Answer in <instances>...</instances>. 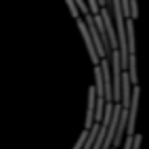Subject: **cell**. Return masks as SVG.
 Segmentation results:
<instances>
[{"mask_svg": "<svg viewBox=\"0 0 149 149\" xmlns=\"http://www.w3.org/2000/svg\"><path fill=\"white\" fill-rule=\"evenodd\" d=\"M76 23H78V32L82 34V40L86 44V51H88V55H91V61H93V65H97L99 63V55H97V48L93 44V38H91V34H88V27L84 23V19L82 17H76Z\"/></svg>", "mask_w": 149, "mask_h": 149, "instance_id": "obj_1", "label": "cell"}, {"mask_svg": "<svg viewBox=\"0 0 149 149\" xmlns=\"http://www.w3.org/2000/svg\"><path fill=\"white\" fill-rule=\"evenodd\" d=\"M86 134H88V128H84V130L80 132V136H78V141L74 143V149H82L84 141H86Z\"/></svg>", "mask_w": 149, "mask_h": 149, "instance_id": "obj_2", "label": "cell"}, {"mask_svg": "<svg viewBox=\"0 0 149 149\" xmlns=\"http://www.w3.org/2000/svg\"><path fill=\"white\" fill-rule=\"evenodd\" d=\"M65 4H67V8H69V13H72L74 19H76V17H80V11H78V6H76L74 0H65Z\"/></svg>", "mask_w": 149, "mask_h": 149, "instance_id": "obj_3", "label": "cell"}, {"mask_svg": "<svg viewBox=\"0 0 149 149\" xmlns=\"http://www.w3.org/2000/svg\"><path fill=\"white\" fill-rule=\"evenodd\" d=\"M86 4H88V11H91L93 15L99 13V0H86Z\"/></svg>", "mask_w": 149, "mask_h": 149, "instance_id": "obj_4", "label": "cell"}, {"mask_svg": "<svg viewBox=\"0 0 149 149\" xmlns=\"http://www.w3.org/2000/svg\"><path fill=\"white\" fill-rule=\"evenodd\" d=\"M141 141H143V136L141 134H132V145H130V149H139V147H141Z\"/></svg>", "mask_w": 149, "mask_h": 149, "instance_id": "obj_5", "label": "cell"}]
</instances>
